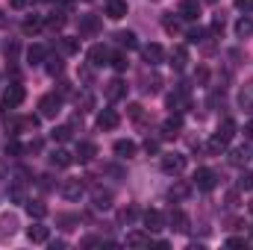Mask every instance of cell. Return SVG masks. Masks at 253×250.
Listing matches in <instances>:
<instances>
[{
  "instance_id": "cell-1",
  "label": "cell",
  "mask_w": 253,
  "mask_h": 250,
  "mask_svg": "<svg viewBox=\"0 0 253 250\" xmlns=\"http://www.w3.org/2000/svg\"><path fill=\"white\" fill-rule=\"evenodd\" d=\"M162 171L168 174V177H180L183 171H186V156L183 153H162Z\"/></svg>"
},
{
  "instance_id": "cell-2",
  "label": "cell",
  "mask_w": 253,
  "mask_h": 250,
  "mask_svg": "<svg viewBox=\"0 0 253 250\" xmlns=\"http://www.w3.org/2000/svg\"><path fill=\"white\" fill-rule=\"evenodd\" d=\"M62 94H44L42 100H39V112H42V118H56L59 112H62Z\"/></svg>"
},
{
  "instance_id": "cell-3",
  "label": "cell",
  "mask_w": 253,
  "mask_h": 250,
  "mask_svg": "<svg viewBox=\"0 0 253 250\" xmlns=\"http://www.w3.org/2000/svg\"><path fill=\"white\" fill-rule=\"evenodd\" d=\"M215 186H218V174H215L212 168H197V174H194V188L212 191Z\"/></svg>"
},
{
  "instance_id": "cell-4",
  "label": "cell",
  "mask_w": 253,
  "mask_h": 250,
  "mask_svg": "<svg viewBox=\"0 0 253 250\" xmlns=\"http://www.w3.org/2000/svg\"><path fill=\"white\" fill-rule=\"evenodd\" d=\"M24 97H27V91H24V85H18V83H12L6 91H3V106H9V109H15V106H21L24 103Z\"/></svg>"
},
{
  "instance_id": "cell-5",
  "label": "cell",
  "mask_w": 253,
  "mask_h": 250,
  "mask_svg": "<svg viewBox=\"0 0 253 250\" xmlns=\"http://www.w3.org/2000/svg\"><path fill=\"white\" fill-rule=\"evenodd\" d=\"M59 194H62L65 200H80L85 194V183L83 180H65L62 188H59Z\"/></svg>"
},
{
  "instance_id": "cell-6",
  "label": "cell",
  "mask_w": 253,
  "mask_h": 250,
  "mask_svg": "<svg viewBox=\"0 0 253 250\" xmlns=\"http://www.w3.org/2000/svg\"><path fill=\"white\" fill-rule=\"evenodd\" d=\"M112 62V53H109V47H103V44H94L91 50H88V65L91 68H103V65Z\"/></svg>"
},
{
  "instance_id": "cell-7",
  "label": "cell",
  "mask_w": 253,
  "mask_h": 250,
  "mask_svg": "<svg viewBox=\"0 0 253 250\" xmlns=\"http://www.w3.org/2000/svg\"><path fill=\"white\" fill-rule=\"evenodd\" d=\"M91 200H94V209H100V212L112 209V191H109V188L94 186L91 188Z\"/></svg>"
},
{
  "instance_id": "cell-8",
  "label": "cell",
  "mask_w": 253,
  "mask_h": 250,
  "mask_svg": "<svg viewBox=\"0 0 253 250\" xmlns=\"http://www.w3.org/2000/svg\"><path fill=\"white\" fill-rule=\"evenodd\" d=\"M144 230H147V233H159V230H165V218H162L159 209H147V212H144Z\"/></svg>"
},
{
  "instance_id": "cell-9",
  "label": "cell",
  "mask_w": 253,
  "mask_h": 250,
  "mask_svg": "<svg viewBox=\"0 0 253 250\" xmlns=\"http://www.w3.org/2000/svg\"><path fill=\"white\" fill-rule=\"evenodd\" d=\"M168 227H171L174 233H189V215H186L183 209H171V215H168Z\"/></svg>"
},
{
  "instance_id": "cell-10",
  "label": "cell",
  "mask_w": 253,
  "mask_h": 250,
  "mask_svg": "<svg viewBox=\"0 0 253 250\" xmlns=\"http://www.w3.org/2000/svg\"><path fill=\"white\" fill-rule=\"evenodd\" d=\"M177 15L186 18V21H197V18H200V3H197V0H180Z\"/></svg>"
},
{
  "instance_id": "cell-11",
  "label": "cell",
  "mask_w": 253,
  "mask_h": 250,
  "mask_svg": "<svg viewBox=\"0 0 253 250\" xmlns=\"http://www.w3.org/2000/svg\"><path fill=\"white\" fill-rule=\"evenodd\" d=\"M121 97H126V83L115 77L112 83H106V100L115 103V100H121Z\"/></svg>"
},
{
  "instance_id": "cell-12",
  "label": "cell",
  "mask_w": 253,
  "mask_h": 250,
  "mask_svg": "<svg viewBox=\"0 0 253 250\" xmlns=\"http://www.w3.org/2000/svg\"><path fill=\"white\" fill-rule=\"evenodd\" d=\"M100 18L97 15H80V36H97Z\"/></svg>"
},
{
  "instance_id": "cell-13",
  "label": "cell",
  "mask_w": 253,
  "mask_h": 250,
  "mask_svg": "<svg viewBox=\"0 0 253 250\" xmlns=\"http://www.w3.org/2000/svg\"><path fill=\"white\" fill-rule=\"evenodd\" d=\"M94 156H97V147H94L91 141H80V144H77V153H74V162H83V165H85V162H91Z\"/></svg>"
},
{
  "instance_id": "cell-14",
  "label": "cell",
  "mask_w": 253,
  "mask_h": 250,
  "mask_svg": "<svg viewBox=\"0 0 253 250\" xmlns=\"http://www.w3.org/2000/svg\"><path fill=\"white\" fill-rule=\"evenodd\" d=\"M27 239L33 245H44V242H50V230L44 224H33V227H27Z\"/></svg>"
},
{
  "instance_id": "cell-15",
  "label": "cell",
  "mask_w": 253,
  "mask_h": 250,
  "mask_svg": "<svg viewBox=\"0 0 253 250\" xmlns=\"http://www.w3.org/2000/svg\"><path fill=\"white\" fill-rule=\"evenodd\" d=\"M141 56H144L147 65H162L165 50H162V44H147V47H141Z\"/></svg>"
},
{
  "instance_id": "cell-16",
  "label": "cell",
  "mask_w": 253,
  "mask_h": 250,
  "mask_svg": "<svg viewBox=\"0 0 253 250\" xmlns=\"http://www.w3.org/2000/svg\"><path fill=\"white\" fill-rule=\"evenodd\" d=\"M180 129H183V118H180V115H171V118L162 124V138H177Z\"/></svg>"
},
{
  "instance_id": "cell-17",
  "label": "cell",
  "mask_w": 253,
  "mask_h": 250,
  "mask_svg": "<svg viewBox=\"0 0 253 250\" xmlns=\"http://www.w3.org/2000/svg\"><path fill=\"white\" fill-rule=\"evenodd\" d=\"M118 121H121V118H118L115 109H103V112L97 115V126H100V129H115Z\"/></svg>"
},
{
  "instance_id": "cell-18",
  "label": "cell",
  "mask_w": 253,
  "mask_h": 250,
  "mask_svg": "<svg viewBox=\"0 0 253 250\" xmlns=\"http://www.w3.org/2000/svg\"><path fill=\"white\" fill-rule=\"evenodd\" d=\"M135 141H129V138H121V141H115V156L118 159H132L135 156Z\"/></svg>"
},
{
  "instance_id": "cell-19",
  "label": "cell",
  "mask_w": 253,
  "mask_h": 250,
  "mask_svg": "<svg viewBox=\"0 0 253 250\" xmlns=\"http://www.w3.org/2000/svg\"><path fill=\"white\" fill-rule=\"evenodd\" d=\"M124 15H126V3L124 0H106V18L121 21Z\"/></svg>"
},
{
  "instance_id": "cell-20",
  "label": "cell",
  "mask_w": 253,
  "mask_h": 250,
  "mask_svg": "<svg viewBox=\"0 0 253 250\" xmlns=\"http://www.w3.org/2000/svg\"><path fill=\"white\" fill-rule=\"evenodd\" d=\"M42 62H47V47L44 44H33L27 50V65H42Z\"/></svg>"
},
{
  "instance_id": "cell-21",
  "label": "cell",
  "mask_w": 253,
  "mask_h": 250,
  "mask_svg": "<svg viewBox=\"0 0 253 250\" xmlns=\"http://www.w3.org/2000/svg\"><path fill=\"white\" fill-rule=\"evenodd\" d=\"M15 230H18V218L15 215H3L0 218V242L9 239V236H15Z\"/></svg>"
},
{
  "instance_id": "cell-22",
  "label": "cell",
  "mask_w": 253,
  "mask_h": 250,
  "mask_svg": "<svg viewBox=\"0 0 253 250\" xmlns=\"http://www.w3.org/2000/svg\"><path fill=\"white\" fill-rule=\"evenodd\" d=\"M126 248H150V233H126Z\"/></svg>"
},
{
  "instance_id": "cell-23",
  "label": "cell",
  "mask_w": 253,
  "mask_h": 250,
  "mask_svg": "<svg viewBox=\"0 0 253 250\" xmlns=\"http://www.w3.org/2000/svg\"><path fill=\"white\" fill-rule=\"evenodd\" d=\"M71 162H74V156H71L68 150H62V147H56V150L50 153V165H53V168H68Z\"/></svg>"
},
{
  "instance_id": "cell-24",
  "label": "cell",
  "mask_w": 253,
  "mask_h": 250,
  "mask_svg": "<svg viewBox=\"0 0 253 250\" xmlns=\"http://www.w3.org/2000/svg\"><path fill=\"white\" fill-rule=\"evenodd\" d=\"M227 144H230V141H224V138H221V135L215 132V135H212V138L206 141V150H209L212 156H221V153L227 150Z\"/></svg>"
},
{
  "instance_id": "cell-25",
  "label": "cell",
  "mask_w": 253,
  "mask_h": 250,
  "mask_svg": "<svg viewBox=\"0 0 253 250\" xmlns=\"http://www.w3.org/2000/svg\"><path fill=\"white\" fill-rule=\"evenodd\" d=\"M115 39H118V44L126 47V50H135V47H138V39H135V33H132V30H121Z\"/></svg>"
},
{
  "instance_id": "cell-26",
  "label": "cell",
  "mask_w": 253,
  "mask_h": 250,
  "mask_svg": "<svg viewBox=\"0 0 253 250\" xmlns=\"http://www.w3.org/2000/svg\"><path fill=\"white\" fill-rule=\"evenodd\" d=\"M27 212H30V218H36V221H42V218L47 215V206H44L42 200H27Z\"/></svg>"
},
{
  "instance_id": "cell-27",
  "label": "cell",
  "mask_w": 253,
  "mask_h": 250,
  "mask_svg": "<svg viewBox=\"0 0 253 250\" xmlns=\"http://www.w3.org/2000/svg\"><path fill=\"white\" fill-rule=\"evenodd\" d=\"M186 62H189V50L186 47H174L171 50V65L180 71V68H186Z\"/></svg>"
},
{
  "instance_id": "cell-28",
  "label": "cell",
  "mask_w": 253,
  "mask_h": 250,
  "mask_svg": "<svg viewBox=\"0 0 253 250\" xmlns=\"http://www.w3.org/2000/svg\"><path fill=\"white\" fill-rule=\"evenodd\" d=\"M218 135H221L224 141H233V135H236V121H233V118H224L221 126H218Z\"/></svg>"
},
{
  "instance_id": "cell-29",
  "label": "cell",
  "mask_w": 253,
  "mask_h": 250,
  "mask_svg": "<svg viewBox=\"0 0 253 250\" xmlns=\"http://www.w3.org/2000/svg\"><path fill=\"white\" fill-rule=\"evenodd\" d=\"M239 106H242L245 112H253V83L245 85V91L239 94Z\"/></svg>"
},
{
  "instance_id": "cell-30",
  "label": "cell",
  "mask_w": 253,
  "mask_h": 250,
  "mask_svg": "<svg viewBox=\"0 0 253 250\" xmlns=\"http://www.w3.org/2000/svg\"><path fill=\"white\" fill-rule=\"evenodd\" d=\"M251 33H253V18H251V15L239 18V24H236V36H239V39H245V36H251Z\"/></svg>"
},
{
  "instance_id": "cell-31",
  "label": "cell",
  "mask_w": 253,
  "mask_h": 250,
  "mask_svg": "<svg viewBox=\"0 0 253 250\" xmlns=\"http://www.w3.org/2000/svg\"><path fill=\"white\" fill-rule=\"evenodd\" d=\"M189 191H191V186H186V183H177V186H171L168 197L177 203V200H186V197H189Z\"/></svg>"
},
{
  "instance_id": "cell-32",
  "label": "cell",
  "mask_w": 253,
  "mask_h": 250,
  "mask_svg": "<svg viewBox=\"0 0 253 250\" xmlns=\"http://www.w3.org/2000/svg\"><path fill=\"white\" fill-rule=\"evenodd\" d=\"M42 24H44V21H42V18H27V21H24V27H21V30H24V36H36V33H39V30H42Z\"/></svg>"
},
{
  "instance_id": "cell-33",
  "label": "cell",
  "mask_w": 253,
  "mask_h": 250,
  "mask_svg": "<svg viewBox=\"0 0 253 250\" xmlns=\"http://www.w3.org/2000/svg\"><path fill=\"white\" fill-rule=\"evenodd\" d=\"M186 103H189L186 94H168V109H171V112H183Z\"/></svg>"
},
{
  "instance_id": "cell-34",
  "label": "cell",
  "mask_w": 253,
  "mask_h": 250,
  "mask_svg": "<svg viewBox=\"0 0 253 250\" xmlns=\"http://www.w3.org/2000/svg\"><path fill=\"white\" fill-rule=\"evenodd\" d=\"M44 68H47V74H50V77H59V74H62V71H65V62H62V59H59V56H50V59H47V65H44Z\"/></svg>"
},
{
  "instance_id": "cell-35",
  "label": "cell",
  "mask_w": 253,
  "mask_h": 250,
  "mask_svg": "<svg viewBox=\"0 0 253 250\" xmlns=\"http://www.w3.org/2000/svg\"><path fill=\"white\" fill-rule=\"evenodd\" d=\"M50 135H53V141H68V138L74 135V126H71V124H62V126H56Z\"/></svg>"
},
{
  "instance_id": "cell-36",
  "label": "cell",
  "mask_w": 253,
  "mask_h": 250,
  "mask_svg": "<svg viewBox=\"0 0 253 250\" xmlns=\"http://www.w3.org/2000/svg\"><path fill=\"white\" fill-rule=\"evenodd\" d=\"M135 218H138V209H135V206H126V209L118 212V221H121V224H132Z\"/></svg>"
},
{
  "instance_id": "cell-37",
  "label": "cell",
  "mask_w": 253,
  "mask_h": 250,
  "mask_svg": "<svg viewBox=\"0 0 253 250\" xmlns=\"http://www.w3.org/2000/svg\"><path fill=\"white\" fill-rule=\"evenodd\" d=\"M162 27H165V33H180V18H174V15H165L162 18Z\"/></svg>"
},
{
  "instance_id": "cell-38",
  "label": "cell",
  "mask_w": 253,
  "mask_h": 250,
  "mask_svg": "<svg viewBox=\"0 0 253 250\" xmlns=\"http://www.w3.org/2000/svg\"><path fill=\"white\" fill-rule=\"evenodd\" d=\"M239 191H253V174L251 171H242V174H239Z\"/></svg>"
},
{
  "instance_id": "cell-39",
  "label": "cell",
  "mask_w": 253,
  "mask_h": 250,
  "mask_svg": "<svg viewBox=\"0 0 253 250\" xmlns=\"http://www.w3.org/2000/svg\"><path fill=\"white\" fill-rule=\"evenodd\" d=\"M44 24H47L50 30H62V27H65V15H62V12H53V15H50Z\"/></svg>"
},
{
  "instance_id": "cell-40",
  "label": "cell",
  "mask_w": 253,
  "mask_h": 250,
  "mask_svg": "<svg viewBox=\"0 0 253 250\" xmlns=\"http://www.w3.org/2000/svg\"><path fill=\"white\" fill-rule=\"evenodd\" d=\"M9 197H12L15 203H27V197H24V186H21V183H15V186L9 188Z\"/></svg>"
},
{
  "instance_id": "cell-41",
  "label": "cell",
  "mask_w": 253,
  "mask_h": 250,
  "mask_svg": "<svg viewBox=\"0 0 253 250\" xmlns=\"http://www.w3.org/2000/svg\"><path fill=\"white\" fill-rule=\"evenodd\" d=\"M77 106H83L80 112H88V109L94 106V97H91V94H77Z\"/></svg>"
},
{
  "instance_id": "cell-42",
  "label": "cell",
  "mask_w": 253,
  "mask_h": 250,
  "mask_svg": "<svg viewBox=\"0 0 253 250\" xmlns=\"http://www.w3.org/2000/svg\"><path fill=\"white\" fill-rule=\"evenodd\" d=\"M6 153H9V156H21V153H24L21 141H18V138H9V141H6Z\"/></svg>"
},
{
  "instance_id": "cell-43",
  "label": "cell",
  "mask_w": 253,
  "mask_h": 250,
  "mask_svg": "<svg viewBox=\"0 0 253 250\" xmlns=\"http://www.w3.org/2000/svg\"><path fill=\"white\" fill-rule=\"evenodd\" d=\"M77 50H80L77 39H62V53H77Z\"/></svg>"
},
{
  "instance_id": "cell-44",
  "label": "cell",
  "mask_w": 253,
  "mask_h": 250,
  "mask_svg": "<svg viewBox=\"0 0 253 250\" xmlns=\"http://www.w3.org/2000/svg\"><path fill=\"white\" fill-rule=\"evenodd\" d=\"M112 68H115V71H126V56L124 53H115V56H112Z\"/></svg>"
},
{
  "instance_id": "cell-45",
  "label": "cell",
  "mask_w": 253,
  "mask_h": 250,
  "mask_svg": "<svg viewBox=\"0 0 253 250\" xmlns=\"http://www.w3.org/2000/svg\"><path fill=\"white\" fill-rule=\"evenodd\" d=\"M236 9L245 12V15H251L253 12V0H236Z\"/></svg>"
},
{
  "instance_id": "cell-46",
  "label": "cell",
  "mask_w": 253,
  "mask_h": 250,
  "mask_svg": "<svg viewBox=\"0 0 253 250\" xmlns=\"http://www.w3.org/2000/svg\"><path fill=\"white\" fill-rule=\"evenodd\" d=\"M206 80H209V71H206V68H197V71H194V83H197V85H203Z\"/></svg>"
},
{
  "instance_id": "cell-47",
  "label": "cell",
  "mask_w": 253,
  "mask_h": 250,
  "mask_svg": "<svg viewBox=\"0 0 253 250\" xmlns=\"http://www.w3.org/2000/svg\"><path fill=\"white\" fill-rule=\"evenodd\" d=\"M203 36H206V33L197 27V30H191V33H189V42H191V44H200V42H203Z\"/></svg>"
},
{
  "instance_id": "cell-48",
  "label": "cell",
  "mask_w": 253,
  "mask_h": 250,
  "mask_svg": "<svg viewBox=\"0 0 253 250\" xmlns=\"http://www.w3.org/2000/svg\"><path fill=\"white\" fill-rule=\"evenodd\" d=\"M245 159H248V153H245V150H236V153L230 156V162H233V165H242Z\"/></svg>"
},
{
  "instance_id": "cell-49",
  "label": "cell",
  "mask_w": 253,
  "mask_h": 250,
  "mask_svg": "<svg viewBox=\"0 0 253 250\" xmlns=\"http://www.w3.org/2000/svg\"><path fill=\"white\" fill-rule=\"evenodd\" d=\"M144 150H147V153H156V150H159V141H156V138H147V141H144Z\"/></svg>"
},
{
  "instance_id": "cell-50",
  "label": "cell",
  "mask_w": 253,
  "mask_h": 250,
  "mask_svg": "<svg viewBox=\"0 0 253 250\" xmlns=\"http://www.w3.org/2000/svg\"><path fill=\"white\" fill-rule=\"evenodd\" d=\"M159 88H162V80H159V77H153V80L147 83V91H159Z\"/></svg>"
},
{
  "instance_id": "cell-51",
  "label": "cell",
  "mask_w": 253,
  "mask_h": 250,
  "mask_svg": "<svg viewBox=\"0 0 253 250\" xmlns=\"http://www.w3.org/2000/svg\"><path fill=\"white\" fill-rule=\"evenodd\" d=\"M248 242L245 239H227V248H245Z\"/></svg>"
},
{
  "instance_id": "cell-52",
  "label": "cell",
  "mask_w": 253,
  "mask_h": 250,
  "mask_svg": "<svg viewBox=\"0 0 253 250\" xmlns=\"http://www.w3.org/2000/svg\"><path fill=\"white\" fill-rule=\"evenodd\" d=\"M9 6H12V9H27L30 0H9Z\"/></svg>"
},
{
  "instance_id": "cell-53",
  "label": "cell",
  "mask_w": 253,
  "mask_h": 250,
  "mask_svg": "<svg viewBox=\"0 0 253 250\" xmlns=\"http://www.w3.org/2000/svg\"><path fill=\"white\" fill-rule=\"evenodd\" d=\"M129 118H141V106H138V103L129 106Z\"/></svg>"
},
{
  "instance_id": "cell-54",
  "label": "cell",
  "mask_w": 253,
  "mask_h": 250,
  "mask_svg": "<svg viewBox=\"0 0 253 250\" xmlns=\"http://www.w3.org/2000/svg\"><path fill=\"white\" fill-rule=\"evenodd\" d=\"M27 150H30V153H39V150H42V141H39V138H36V141H30V144H27Z\"/></svg>"
},
{
  "instance_id": "cell-55",
  "label": "cell",
  "mask_w": 253,
  "mask_h": 250,
  "mask_svg": "<svg viewBox=\"0 0 253 250\" xmlns=\"http://www.w3.org/2000/svg\"><path fill=\"white\" fill-rule=\"evenodd\" d=\"M59 94H62V97L65 94H71V83H65V80L59 83Z\"/></svg>"
},
{
  "instance_id": "cell-56",
  "label": "cell",
  "mask_w": 253,
  "mask_h": 250,
  "mask_svg": "<svg viewBox=\"0 0 253 250\" xmlns=\"http://www.w3.org/2000/svg\"><path fill=\"white\" fill-rule=\"evenodd\" d=\"M6 27H9V18H6V12L0 9V30H6Z\"/></svg>"
},
{
  "instance_id": "cell-57",
  "label": "cell",
  "mask_w": 253,
  "mask_h": 250,
  "mask_svg": "<svg viewBox=\"0 0 253 250\" xmlns=\"http://www.w3.org/2000/svg\"><path fill=\"white\" fill-rule=\"evenodd\" d=\"M245 135H248V138H253V121H248V124H245Z\"/></svg>"
},
{
  "instance_id": "cell-58",
  "label": "cell",
  "mask_w": 253,
  "mask_h": 250,
  "mask_svg": "<svg viewBox=\"0 0 253 250\" xmlns=\"http://www.w3.org/2000/svg\"><path fill=\"white\" fill-rule=\"evenodd\" d=\"M3 174H6V165H3V162H0V180H3Z\"/></svg>"
},
{
  "instance_id": "cell-59",
  "label": "cell",
  "mask_w": 253,
  "mask_h": 250,
  "mask_svg": "<svg viewBox=\"0 0 253 250\" xmlns=\"http://www.w3.org/2000/svg\"><path fill=\"white\" fill-rule=\"evenodd\" d=\"M248 245H253V236H251V242H248Z\"/></svg>"
},
{
  "instance_id": "cell-60",
  "label": "cell",
  "mask_w": 253,
  "mask_h": 250,
  "mask_svg": "<svg viewBox=\"0 0 253 250\" xmlns=\"http://www.w3.org/2000/svg\"><path fill=\"white\" fill-rule=\"evenodd\" d=\"M251 212H253V200H251Z\"/></svg>"
},
{
  "instance_id": "cell-61",
  "label": "cell",
  "mask_w": 253,
  "mask_h": 250,
  "mask_svg": "<svg viewBox=\"0 0 253 250\" xmlns=\"http://www.w3.org/2000/svg\"><path fill=\"white\" fill-rule=\"evenodd\" d=\"M206 3H215V0H206Z\"/></svg>"
}]
</instances>
